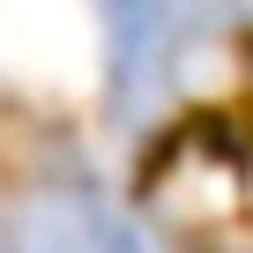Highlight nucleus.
Masks as SVG:
<instances>
[{
	"mask_svg": "<svg viewBox=\"0 0 253 253\" xmlns=\"http://www.w3.org/2000/svg\"><path fill=\"white\" fill-rule=\"evenodd\" d=\"M15 253H149V246L89 171H52L15 216Z\"/></svg>",
	"mask_w": 253,
	"mask_h": 253,
	"instance_id": "2",
	"label": "nucleus"
},
{
	"mask_svg": "<svg viewBox=\"0 0 253 253\" xmlns=\"http://www.w3.org/2000/svg\"><path fill=\"white\" fill-rule=\"evenodd\" d=\"M97 23H104V82L119 112H142L194 30V0H97Z\"/></svg>",
	"mask_w": 253,
	"mask_h": 253,
	"instance_id": "1",
	"label": "nucleus"
}]
</instances>
